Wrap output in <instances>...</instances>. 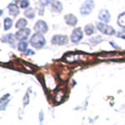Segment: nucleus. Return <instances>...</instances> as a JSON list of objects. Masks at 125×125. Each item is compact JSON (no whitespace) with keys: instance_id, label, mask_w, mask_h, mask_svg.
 I'll return each mask as SVG.
<instances>
[{"instance_id":"nucleus-6","label":"nucleus","mask_w":125,"mask_h":125,"mask_svg":"<svg viewBox=\"0 0 125 125\" xmlns=\"http://www.w3.org/2000/svg\"><path fill=\"white\" fill-rule=\"evenodd\" d=\"M30 33H31V30L28 29V28L19 30V31L15 34L16 39H17V40H20V41H25L26 39L28 38V37L30 36Z\"/></svg>"},{"instance_id":"nucleus-8","label":"nucleus","mask_w":125,"mask_h":125,"mask_svg":"<svg viewBox=\"0 0 125 125\" xmlns=\"http://www.w3.org/2000/svg\"><path fill=\"white\" fill-rule=\"evenodd\" d=\"M64 21L70 26H75L78 23V19L74 14H66L64 16Z\"/></svg>"},{"instance_id":"nucleus-5","label":"nucleus","mask_w":125,"mask_h":125,"mask_svg":"<svg viewBox=\"0 0 125 125\" xmlns=\"http://www.w3.org/2000/svg\"><path fill=\"white\" fill-rule=\"evenodd\" d=\"M34 30L37 32V33H39V34H45L47 33L48 30H49V27H48L46 21H42V20H39V21H37V23L35 24V27H34Z\"/></svg>"},{"instance_id":"nucleus-26","label":"nucleus","mask_w":125,"mask_h":125,"mask_svg":"<svg viewBox=\"0 0 125 125\" xmlns=\"http://www.w3.org/2000/svg\"><path fill=\"white\" fill-rule=\"evenodd\" d=\"M1 15H3V10H0V16Z\"/></svg>"},{"instance_id":"nucleus-24","label":"nucleus","mask_w":125,"mask_h":125,"mask_svg":"<svg viewBox=\"0 0 125 125\" xmlns=\"http://www.w3.org/2000/svg\"><path fill=\"white\" fill-rule=\"evenodd\" d=\"M43 120H44V113H43L42 110H40V112H39V122H40V125H42V123H43Z\"/></svg>"},{"instance_id":"nucleus-13","label":"nucleus","mask_w":125,"mask_h":125,"mask_svg":"<svg viewBox=\"0 0 125 125\" xmlns=\"http://www.w3.org/2000/svg\"><path fill=\"white\" fill-rule=\"evenodd\" d=\"M2 41L5 42V43H10V44H13L14 42V36L12 34H8L2 37Z\"/></svg>"},{"instance_id":"nucleus-4","label":"nucleus","mask_w":125,"mask_h":125,"mask_svg":"<svg viewBox=\"0 0 125 125\" xmlns=\"http://www.w3.org/2000/svg\"><path fill=\"white\" fill-rule=\"evenodd\" d=\"M67 42H68V38L64 35H55L52 38V43L54 44V45L62 46V45H65Z\"/></svg>"},{"instance_id":"nucleus-22","label":"nucleus","mask_w":125,"mask_h":125,"mask_svg":"<svg viewBox=\"0 0 125 125\" xmlns=\"http://www.w3.org/2000/svg\"><path fill=\"white\" fill-rule=\"evenodd\" d=\"M118 37H120V38H122V39H125V30H122V31H120L117 33V35H116Z\"/></svg>"},{"instance_id":"nucleus-9","label":"nucleus","mask_w":125,"mask_h":125,"mask_svg":"<svg viewBox=\"0 0 125 125\" xmlns=\"http://www.w3.org/2000/svg\"><path fill=\"white\" fill-rule=\"evenodd\" d=\"M51 7H52V11L57 12V13H60V12L62 10V3H61L60 1H58V0H52V2H51Z\"/></svg>"},{"instance_id":"nucleus-21","label":"nucleus","mask_w":125,"mask_h":125,"mask_svg":"<svg viewBox=\"0 0 125 125\" xmlns=\"http://www.w3.org/2000/svg\"><path fill=\"white\" fill-rule=\"evenodd\" d=\"M28 103H29V93L27 92L26 94L24 95V97H23V105L28 104Z\"/></svg>"},{"instance_id":"nucleus-11","label":"nucleus","mask_w":125,"mask_h":125,"mask_svg":"<svg viewBox=\"0 0 125 125\" xmlns=\"http://www.w3.org/2000/svg\"><path fill=\"white\" fill-rule=\"evenodd\" d=\"M8 8H9V13H10L11 16H13V17H16V16L20 13L19 8H18L17 5L14 4V3L10 4V5L8 6Z\"/></svg>"},{"instance_id":"nucleus-20","label":"nucleus","mask_w":125,"mask_h":125,"mask_svg":"<svg viewBox=\"0 0 125 125\" xmlns=\"http://www.w3.org/2000/svg\"><path fill=\"white\" fill-rule=\"evenodd\" d=\"M9 98H10V94H7L5 95V96H3L1 99H0V104H3V103H5V102H7V101H9Z\"/></svg>"},{"instance_id":"nucleus-7","label":"nucleus","mask_w":125,"mask_h":125,"mask_svg":"<svg viewBox=\"0 0 125 125\" xmlns=\"http://www.w3.org/2000/svg\"><path fill=\"white\" fill-rule=\"evenodd\" d=\"M82 37H83V33H82L81 28H79V27L75 28L71 35V41L73 43H78L82 39Z\"/></svg>"},{"instance_id":"nucleus-3","label":"nucleus","mask_w":125,"mask_h":125,"mask_svg":"<svg viewBox=\"0 0 125 125\" xmlns=\"http://www.w3.org/2000/svg\"><path fill=\"white\" fill-rule=\"evenodd\" d=\"M96 27H97V29H98L100 32H102L104 35L112 36V35H114L115 33H116L113 27L107 25V24H105L104 22H97V23H96Z\"/></svg>"},{"instance_id":"nucleus-25","label":"nucleus","mask_w":125,"mask_h":125,"mask_svg":"<svg viewBox=\"0 0 125 125\" xmlns=\"http://www.w3.org/2000/svg\"><path fill=\"white\" fill-rule=\"evenodd\" d=\"M29 54H35V52L32 51V50H27V51L24 52V55H29Z\"/></svg>"},{"instance_id":"nucleus-16","label":"nucleus","mask_w":125,"mask_h":125,"mask_svg":"<svg viewBox=\"0 0 125 125\" xmlns=\"http://www.w3.org/2000/svg\"><path fill=\"white\" fill-rule=\"evenodd\" d=\"M84 31H85V34H86L87 36L93 35L94 33V25H92V24H87V25L85 26V28H84Z\"/></svg>"},{"instance_id":"nucleus-12","label":"nucleus","mask_w":125,"mask_h":125,"mask_svg":"<svg viewBox=\"0 0 125 125\" xmlns=\"http://www.w3.org/2000/svg\"><path fill=\"white\" fill-rule=\"evenodd\" d=\"M26 25H27V21H26L25 19H23V18H21V19H19V20L17 21L15 27L17 29L21 30V29H25Z\"/></svg>"},{"instance_id":"nucleus-10","label":"nucleus","mask_w":125,"mask_h":125,"mask_svg":"<svg viewBox=\"0 0 125 125\" xmlns=\"http://www.w3.org/2000/svg\"><path fill=\"white\" fill-rule=\"evenodd\" d=\"M98 17H99V19L103 22L106 23V22H108L110 21V17L111 16H110L109 12L106 10H100Z\"/></svg>"},{"instance_id":"nucleus-18","label":"nucleus","mask_w":125,"mask_h":125,"mask_svg":"<svg viewBox=\"0 0 125 125\" xmlns=\"http://www.w3.org/2000/svg\"><path fill=\"white\" fill-rule=\"evenodd\" d=\"M35 15H36V13H35V10L33 9H28L24 11V16L28 19H34Z\"/></svg>"},{"instance_id":"nucleus-19","label":"nucleus","mask_w":125,"mask_h":125,"mask_svg":"<svg viewBox=\"0 0 125 125\" xmlns=\"http://www.w3.org/2000/svg\"><path fill=\"white\" fill-rule=\"evenodd\" d=\"M29 6H30V2H29V0H21V9L26 10Z\"/></svg>"},{"instance_id":"nucleus-14","label":"nucleus","mask_w":125,"mask_h":125,"mask_svg":"<svg viewBox=\"0 0 125 125\" xmlns=\"http://www.w3.org/2000/svg\"><path fill=\"white\" fill-rule=\"evenodd\" d=\"M12 23H13V21H12L10 18H6L5 20H4V29H5L6 31L10 30L12 27Z\"/></svg>"},{"instance_id":"nucleus-17","label":"nucleus","mask_w":125,"mask_h":125,"mask_svg":"<svg viewBox=\"0 0 125 125\" xmlns=\"http://www.w3.org/2000/svg\"><path fill=\"white\" fill-rule=\"evenodd\" d=\"M118 24L121 27V28H125V12L121 13L119 16V19H118Z\"/></svg>"},{"instance_id":"nucleus-2","label":"nucleus","mask_w":125,"mask_h":125,"mask_svg":"<svg viewBox=\"0 0 125 125\" xmlns=\"http://www.w3.org/2000/svg\"><path fill=\"white\" fill-rule=\"evenodd\" d=\"M95 7V4L93 0H86L83 4L81 5L79 10L82 15H89Z\"/></svg>"},{"instance_id":"nucleus-1","label":"nucleus","mask_w":125,"mask_h":125,"mask_svg":"<svg viewBox=\"0 0 125 125\" xmlns=\"http://www.w3.org/2000/svg\"><path fill=\"white\" fill-rule=\"evenodd\" d=\"M30 44L36 49H41L46 44V39L42 34L36 33L30 38Z\"/></svg>"},{"instance_id":"nucleus-23","label":"nucleus","mask_w":125,"mask_h":125,"mask_svg":"<svg viewBox=\"0 0 125 125\" xmlns=\"http://www.w3.org/2000/svg\"><path fill=\"white\" fill-rule=\"evenodd\" d=\"M52 0H39V3L41 6H47L49 4H51Z\"/></svg>"},{"instance_id":"nucleus-15","label":"nucleus","mask_w":125,"mask_h":125,"mask_svg":"<svg viewBox=\"0 0 125 125\" xmlns=\"http://www.w3.org/2000/svg\"><path fill=\"white\" fill-rule=\"evenodd\" d=\"M27 47H28V42L26 41H21L20 43H19V46H18V50L20 51V52H25L28 49H27Z\"/></svg>"}]
</instances>
